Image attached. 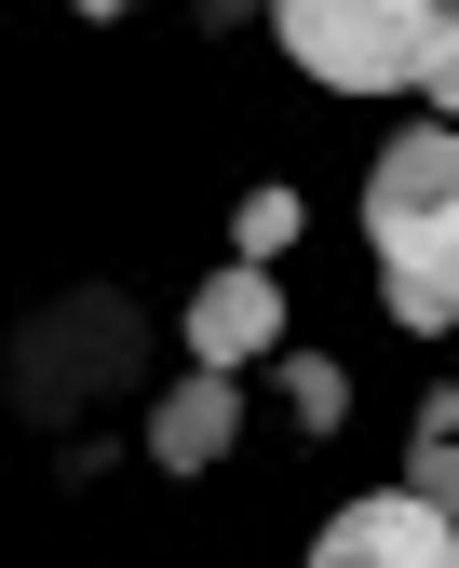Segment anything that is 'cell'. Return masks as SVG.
I'll return each mask as SVG.
<instances>
[{"instance_id":"6","label":"cell","mask_w":459,"mask_h":568,"mask_svg":"<svg viewBox=\"0 0 459 568\" xmlns=\"http://www.w3.org/2000/svg\"><path fill=\"white\" fill-rule=\"evenodd\" d=\"M230 434H244V393H230V366H190L163 406H149V460H163V474H216Z\"/></svg>"},{"instance_id":"7","label":"cell","mask_w":459,"mask_h":568,"mask_svg":"<svg viewBox=\"0 0 459 568\" xmlns=\"http://www.w3.org/2000/svg\"><path fill=\"white\" fill-rule=\"evenodd\" d=\"M406 487L459 515V393H432V406H419V434H406Z\"/></svg>"},{"instance_id":"3","label":"cell","mask_w":459,"mask_h":568,"mask_svg":"<svg viewBox=\"0 0 459 568\" xmlns=\"http://www.w3.org/2000/svg\"><path fill=\"white\" fill-rule=\"evenodd\" d=\"M135 298H109V284H82V298H54L28 338H14V406L28 419H82L95 393H122L135 379Z\"/></svg>"},{"instance_id":"9","label":"cell","mask_w":459,"mask_h":568,"mask_svg":"<svg viewBox=\"0 0 459 568\" xmlns=\"http://www.w3.org/2000/svg\"><path fill=\"white\" fill-rule=\"evenodd\" d=\"M406 95H432V109L459 122V0L432 14V54H419V82H406Z\"/></svg>"},{"instance_id":"2","label":"cell","mask_w":459,"mask_h":568,"mask_svg":"<svg viewBox=\"0 0 459 568\" xmlns=\"http://www.w3.org/2000/svg\"><path fill=\"white\" fill-rule=\"evenodd\" d=\"M432 14L446 0H271L284 54L312 82H338V95H406L419 54H432Z\"/></svg>"},{"instance_id":"10","label":"cell","mask_w":459,"mask_h":568,"mask_svg":"<svg viewBox=\"0 0 459 568\" xmlns=\"http://www.w3.org/2000/svg\"><path fill=\"white\" fill-rule=\"evenodd\" d=\"M284 244H297V190H257L244 203V257H284Z\"/></svg>"},{"instance_id":"1","label":"cell","mask_w":459,"mask_h":568,"mask_svg":"<svg viewBox=\"0 0 459 568\" xmlns=\"http://www.w3.org/2000/svg\"><path fill=\"white\" fill-rule=\"evenodd\" d=\"M365 244H378V298L392 325L446 338L459 325V122H419L378 150L365 176Z\"/></svg>"},{"instance_id":"4","label":"cell","mask_w":459,"mask_h":568,"mask_svg":"<svg viewBox=\"0 0 459 568\" xmlns=\"http://www.w3.org/2000/svg\"><path fill=\"white\" fill-rule=\"evenodd\" d=\"M312 568H459V515H446V501H419V487H378V501L325 515Z\"/></svg>"},{"instance_id":"11","label":"cell","mask_w":459,"mask_h":568,"mask_svg":"<svg viewBox=\"0 0 459 568\" xmlns=\"http://www.w3.org/2000/svg\"><path fill=\"white\" fill-rule=\"evenodd\" d=\"M82 14H135V0H82Z\"/></svg>"},{"instance_id":"5","label":"cell","mask_w":459,"mask_h":568,"mask_svg":"<svg viewBox=\"0 0 459 568\" xmlns=\"http://www.w3.org/2000/svg\"><path fill=\"white\" fill-rule=\"evenodd\" d=\"M190 352L203 366H244V352H284V298H271V257H230L203 298H190Z\"/></svg>"},{"instance_id":"8","label":"cell","mask_w":459,"mask_h":568,"mask_svg":"<svg viewBox=\"0 0 459 568\" xmlns=\"http://www.w3.org/2000/svg\"><path fill=\"white\" fill-rule=\"evenodd\" d=\"M284 406L312 419V434H338V419H351V379L325 366V352H284Z\"/></svg>"}]
</instances>
